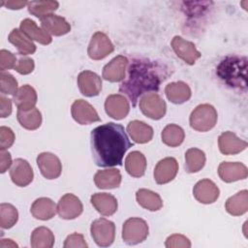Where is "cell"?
<instances>
[{"label":"cell","instance_id":"e575fe53","mask_svg":"<svg viewBox=\"0 0 248 248\" xmlns=\"http://www.w3.org/2000/svg\"><path fill=\"white\" fill-rule=\"evenodd\" d=\"M205 164L204 152L198 148H190L185 153V170L189 173L201 170Z\"/></svg>","mask_w":248,"mask_h":248},{"label":"cell","instance_id":"3957f363","mask_svg":"<svg viewBox=\"0 0 248 248\" xmlns=\"http://www.w3.org/2000/svg\"><path fill=\"white\" fill-rule=\"evenodd\" d=\"M247 59L238 56H227L217 67L218 77L233 87H246Z\"/></svg>","mask_w":248,"mask_h":248},{"label":"cell","instance_id":"9c48e42d","mask_svg":"<svg viewBox=\"0 0 248 248\" xmlns=\"http://www.w3.org/2000/svg\"><path fill=\"white\" fill-rule=\"evenodd\" d=\"M37 165L41 173L46 179H55L61 174V162L56 155L50 152H43L39 154L37 157Z\"/></svg>","mask_w":248,"mask_h":248},{"label":"cell","instance_id":"d6986e66","mask_svg":"<svg viewBox=\"0 0 248 248\" xmlns=\"http://www.w3.org/2000/svg\"><path fill=\"white\" fill-rule=\"evenodd\" d=\"M220 191L216 184L209 179H202L196 183L193 189L195 199L204 204L213 203L219 197Z\"/></svg>","mask_w":248,"mask_h":248},{"label":"cell","instance_id":"5b68a950","mask_svg":"<svg viewBox=\"0 0 248 248\" xmlns=\"http://www.w3.org/2000/svg\"><path fill=\"white\" fill-rule=\"evenodd\" d=\"M148 235V225L140 218L126 220L122 228V238L125 243L135 245L142 242Z\"/></svg>","mask_w":248,"mask_h":248},{"label":"cell","instance_id":"5bb4252c","mask_svg":"<svg viewBox=\"0 0 248 248\" xmlns=\"http://www.w3.org/2000/svg\"><path fill=\"white\" fill-rule=\"evenodd\" d=\"M128 59L125 56L118 55L111 59L103 69V78L110 82H118L125 78Z\"/></svg>","mask_w":248,"mask_h":248},{"label":"cell","instance_id":"2e32d148","mask_svg":"<svg viewBox=\"0 0 248 248\" xmlns=\"http://www.w3.org/2000/svg\"><path fill=\"white\" fill-rule=\"evenodd\" d=\"M177 171V161L172 157H167L157 163L154 170V179L158 184H166L176 176Z\"/></svg>","mask_w":248,"mask_h":248},{"label":"cell","instance_id":"277c9868","mask_svg":"<svg viewBox=\"0 0 248 248\" xmlns=\"http://www.w3.org/2000/svg\"><path fill=\"white\" fill-rule=\"evenodd\" d=\"M190 126L199 132L211 130L217 122V111L209 104L199 105L190 115Z\"/></svg>","mask_w":248,"mask_h":248},{"label":"cell","instance_id":"b9f144b4","mask_svg":"<svg viewBox=\"0 0 248 248\" xmlns=\"http://www.w3.org/2000/svg\"><path fill=\"white\" fill-rule=\"evenodd\" d=\"M15 141V134L12 129L2 126L0 128V148L6 150L13 145Z\"/></svg>","mask_w":248,"mask_h":248},{"label":"cell","instance_id":"60d3db41","mask_svg":"<svg viewBox=\"0 0 248 248\" xmlns=\"http://www.w3.org/2000/svg\"><path fill=\"white\" fill-rule=\"evenodd\" d=\"M16 57L11 51L2 49L0 51V70L4 72L5 70H9L16 67Z\"/></svg>","mask_w":248,"mask_h":248},{"label":"cell","instance_id":"52a82bcc","mask_svg":"<svg viewBox=\"0 0 248 248\" xmlns=\"http://www.w3.org/2000/svg\"><path fill=\"white\" fill-rule=\"evenodd\" d=\"M140 108L141 112L154 120L162 118L167 109L165 101L155 92L144 94L140 101Z\"/></svg>","mask_w":248,"mask_h":248},{"label":"cell","instance_id":"ba28073f","mask_svg":"<svg viewBox=\"0 0 248 248\" xmlns=\"http://www.w3.org/2000/svg\"><path fill=\"white\" fill-rule=\"evenodd\" d=\"M114 46L109 38L103 32H96L89 43L87 53L93 60H101L110 54Z\"/></svg>","mask_w":248,"mask_h":248},{"label":"cell","instance_id":"8992f818","mask_svg":"<svg viewBox=\"0 0 248 248\" xmlns=\"http://www.w3.org/2000/svg\"><path fill=\"white\" fill-rule=\"evenodd\" d=\"M91 235L94 241L102 247H107L112 244L115 236V226L113 222L105 218L95 220L90 228Z\"/></svg>","mask_w":248,"mask_h":248},{"label":"cell","instance_id":"603a6c76","mask_svg":"<svg viewBox=\"0 0 248 248\" xmlns=\"http://www.w3.org/2000/svg\"><path fill=\"white\" fill-rule=\"evenodd\" d=\"M13 101L18 109L28 110L35 108L37 103V93L35 89L28 85H22L13 96Z\"/></svg>","mask_w":248,"mask_h":248},{"label":"cell","instance_id":"f1b7e54d","mask_svg":"<svg viewBox=\"0 0 248 248\" xmlns=\"http://www.w3.org/2000/svg\"><path fill=\"white\" fill-rule=\"evenodd\" d=\"M9 42L13 44L19 54L28 55L36 51V46L20 29H13L9 35Z\"/></svg>","mask_w":248,"mask_h":248},{"label":"cell","instance_id":"484cf974","mask_svg":"<svg viewBox=\"0 0 248 248\" xmlns=\"http://www.w3.org/2000/svg\"><path fill=\"white\" fill-rule=\"evenodd\" d=\"M127 132L135 142L146 143L153 137V129L140 120H133L127 126Z\"/></svg>","mask_w":248,"mask_h":248},{"label":"cell","instance_id":"bcb514c9","mask_svg":"<svg viewBox=\"0 0 248 248\" xmlns=\"http://www.w3.org/2000/svg\"><path fill=\"white\" fill-rule=\"evenodd\" d=\"M12 158L11 154L8 151L1 150L0 152V171L4 173L11 166H12Z\"/></svg>","mask_w":248,"mask_h":248},{"label":"cell","instance_id":"30bf717a","mask_svg":"<svg viewBox=\"0 0 248 248\" xmlns=\"http://www.w3.org/2000/svg\"><path fill=\"white\" fill-rule=\"evenodd\" d=\"M83 206L80 200L74 194H65L57 203V213L62 219L71 220L79 216Z\"/></svg>","mask_w":248,"mask_h":248},{"label":"cell","instance_id":"f546056e","mask_svg":"<svg viewBox=\"0 0 248 248\" xmlns=\"http://www.w3.org/2000/svg\"><path fill=\"white\" fill-rule=\"evenodd\" d=\"M125 169L134 177H140L146 170V159L140 151H133L125 159Z\"/></svg>","mask_w":248,"mask_h":248},{"label":"cell","instance_id":"e0dca14e","mask_svg":"<svg viewBox=\"0 0 248 248\" xmlns=\"http://www.w3.org/2000/svg\"><path fill=\"white\" fill-rule=\"evenodd\" d=\"M218 174L225 182H233L245 179L248 175L247 168L239 162H223L218 167Z\"/></svg>","mask_w":248,"mask_h":248},{"label":"cell","instance_id":"9a60e30c","mask_svg":"<svg viewBox=\"0 0 248 248\" xmlns=\"http://www.w3.org/2000/svg\"><path fill=\"white\" fill-rule=\"evenodd\" d=\"M78 85L82 95L93 97L100 93L102 89V80L94 72L83 71L78 77Z\"/></svg>","mask_w":248,"mask_h":248},{"label":"cell","instance_id":"ab89813d","mask_svg":"<svg viewBox=\"0 0 248 248\" xmlns=\"http://www.w3.org/2000/svg\"><path fill=\"white\" fill-rule=\"evenodd\" d=\"M165 245L168 248H190L191 242L182 234H171L167 238Z\"/></svg>","mask_w":248,"mask_h":248},{"label":"cell","instance_id":"8d00e7d4","mask_svg":"<svg viewBox=\"0 0 248 248\" xmlns=\"http://www.w3.org/2000/svg\"><path fill=\"white\" fill-rule=\"evenodd\" d=\"M59 3L57 1H31L28 2V11L33 16L41 18L52 14L57 10Z\"/></svg>","mask_w":248,"mask_h":248},{"label":"cell","instance_id":"7bdbcfd3","mask_svg":"<svg viewBox=\"0 0 248 248\" xmlns=\"http://www.w3.org/2000/svg\"><path fill=\"white\" fill-rule=\"evenodd\" d=\"M87 246L83 235L78 232L68 235L64 242V248H86Z\"/></svg>","mask_w":248,"mask_h":248},{"label":"cell","instance_id":"7dc6e473","mask_svg":"<svg viewBox=\"0 0 248 248\" xmlns=\"http://www.w3.org/2000/svg\"><path fill=\"white\" fill-rule=\"evenodd\" d=\"M2 5H5L8 9L11 10H19L28 5L27 1H19V0H9V1H2Z\"/></svg>","mask_w":248,"mask_h":248},{"label":"cell","instance_id":"6da1fadb","mask_svg":"<svg viewBox=\"0 0 248 248\" xmlns=\"http://www.w3.org/2000/svg\"><path fill=\"white\" fill-rule=\"evenodd\" d=\"M90 139L93 160L103 168L120 166L124 154L133 145L124 127L113 122L93 129Z\"/></svg>","mask_w":248,"mask_h":248},{"label":"cell","instance_id":"d4e9b609","mask_svg":"<svg viewBox=\"0 0 248 248\" xmlns=\"http://www.w3.org/2000/svg\"><path fill=\"white\" fill-rule=\"evenodd\" d=\"M30 211L33 217L45 221L51 219L55 215L57 206L54 202L48 198H39L31 205Z\"/></svg>","mask_w":248,"mask_h":248},{"label":"cell","instance_id":"4dcf8cb0","mask_svg":"<svg viewBox=\"0 0 248 248\" xmlns=\"http://www.w3.org/2000/svg\"><path fill=\"white\" fill-rule=\"evenodd\" d=\"M226 210L233 216H239L248 210V192L242 190L229 198L226 202Z\"/></svg>","mask_w":248,"mask_h":248},{"label":"cell","instance_id":"7c38bea8","mask_svg":"<svg viewBox=\"0 0 248 248\" xmlns=\"http://www.w3.org/2000/svg\"><path fill=\"white\" fill-rule=\"evenodd\" d=\"M10 176L16 185L25 187L33 180V170L26 160L17 158L11 166Z\"/></svg>","mask_w":248,"mask_h":248},{"label":"cell","instance_id":"74e56055","mask_svg":"<svg viewBox=\"0 0 248 248\" xmlns=\"http://www.w3.org/2000/svg\"><path fill=\"white\" fill-rule=\"evenodd\" d=\"M18 219L16 208L10 203H1L0 205V226L2 229H10Z\"/></svg>","mask_w":248,"mask_h":248},{"label":"cell","instance_id":"d6a6232c","mask_svg":"<svg viewBox=\"0 0 248 248\" xmlns=\"http://www.w3.org/2000/svg\"><path fill=\"white\" fill-rule=\"evenodd\" d=\"M16 117L19 124L27 130H36L42 124V114L36 108L28 110L17 109Z\"/></svg>","mask_w":248,"mask_h":248},{"label":"cell","instance_id":"7402d4cb","mask_svg":"<svg viewBox=\"0 0 248 248\" xmlns=\"http://www.w3.org/2000/svg\"><path fill=\"white\" fill-rule=\"evenodd\" d=\"M91 203L104 216H110L117 210L116 199L108 193H96L91 197Z\"/></svg>","mask_w":248,"mask_h":248},{"label":"cell","instance_id":"f6af8a7d","mask_svg":"<svg viewBox=\"0 0 248 248\" xmlns=\"http://www.w3.org/2000/svg\"><path fill=\"white\" fill-rule=\"evenodd\" d=\"M0 114L2 118L8 117L12 113V102L10 99L3 96V94L0 96Z\"/></svg>","mask_w":248,"mask_h":248},{"label":"cell","instance_id":"d590c367","mask_svg":"<svg viewBox=\"0 0 248 248\" xmlns=\"http://www.w3.org/2000/svg\"><path fill=\"white\" fill-rule=\"evenodd\" d=\"M162 141L170 146L175 147L180 145L185 138L183 129L176 124H169L162 131Z\"/></svg>","mask_w":248,"mask_h":248},{"label":"cell","instance_id":"8fae6325","mask_svg":"<svg viewBox=\"0 0 248 248\" xmlns=\"http://www.w3.org/2000/svg\"><path fill=\"white\" fill-rule=\"evenodd\" d=\"M73 118L81 125H88L100 120L96 109L84 100H76L71 108Z\"/></svg>","mask_w":248,"mask_h":248},{"label":"cell","instance_id":"7a4b0ae2","mask_svg":"<svg viewBox=\"0 0 248 248\" xmlns=\"http://www.w3.org/2000/svg\"><path fill=\"white\" fill-rule=\"evenodd\" d=\"M170 75L169 68L145 58L134 59L128 68V78L120 84L119 91L132 102L133 107L140 96L150 91H158L160 84Z\"/></svg>","mask_w":248,"mask_h":248},{"label":"cell","instance_id":"cb8c5ba5","mask_svg":"<svg viewBox=\"0 0 248 248\" xmlns=\"http://www.w3.org/2000/svg\"><path fill=\"white\" fill-rule=\"evenodd\" d=\"M94 182L100 189L117 188L121 183V173L117 169L98 170L94 176Z\"/></svg>","mask_w":248,"mask_h":248},{"label":"cell","instance_id":"4316f807","mask_svg":"<svg viewBox=\"0 0 248 248\" xmlns=\"http://www.w3.org/2000/svg\"><path fill=\"white\" fill-rule=\"evenodd\" d=\"M167 98L173 104H182L187 102L191 97V89L183 81L169 83L165 88Z\"/></svg>","mask_w":248,"mask_h":248},{"label":"cell","instance_id":"ee69618b","mask_svg":"<svg viewBox=\"0 0 248 248\" xmlns=\"http://www.w3.org/2000/svg\"><path fill=\"white\" fill-rule=\"evenodd\" d=\"M34 60L29 57H21L17 60L15 70L21 75H28L34 70Z\"/></svg>","mask_w":248,"mask_h":248},{"label":"cell","instance_id":"c3c4849f","mask_svg":"<svg viewBox=\"0 0 248 248\" xmlns=\"http://www.w3.org/2000/svg\"><path fill=\"white\" fill-rule=\"evenodd\" d=\"M16 248L18 247L16 242L12 239H1L0 241V248Z\"/></svg>","mask_w":248,"mask_h":248},{"label":"cell","instance_id":"ffe728a7","mask_svg":"<svg viewBox=\"0 0 248 248\" xmlns=\"http://www.w3.org/2000/svg\"><path fill=\"white\" fill-rule=\"evenodd\" d=\"M218 145L221 153L225 155H233L243 151L247 147V142L237 138L234 133L227 131L220 135Z\"/></svg>","mask_w":248,"mask_h":248},{"label":"cell","instance_id":"44dd1931","mask_svg":"<svg viewBox=\"0 0 248 248\" xmlns=\"http://www.w3.org/2000/svg\"><path fill=\"white\" fill-rule=\"evenodd\" d=\"M42 28L47 33L54 36H62L70 32L71 26L67 20L57 15H47L40 18Z\"/></svg>","mask_w":248,"mask_h":248},{"label":"cell","instance_id":"f35d334b","mask_svg":"<svg viewBox=\"0 0 248 248\" xmlns=\"http://www.w3.org/2000/svg\"><path fill=\"white\" fill-rule=\"evenodd\" d=\"M0 82V90L2 94L14 95L17 91V81L10 73L1 72Z\"/></svg>","mask_w":248,"mask_h":248},{"label":"cell","instance_id":"4fadbf2b","mask_svg":"<svg viewBox=\"0 0 248 248\" xmlns=\"http://www.w3.org/2000/svg\"><path fill=\"white\" fill-rule=\"evenodd\" d=\"M171 47L175 54L189 65L194 64L196 60L201 57V53L196 48L195 45L179 36L173 37L171 41Z\"/></svg>","mask_w":248,"mask_h":248},{"label":"cell","instance_id":"ac0fdd59","mask_svg":"<svg viewBox=\"0 0 248 248\" xmlns=\"http://www.w3.org/2000/svg\"><path fill=\"white\" fill-rule=\"evenodd\" d=\"M105 109L108 116L116 120H121L128 115L130 105L123 95L113 94L106 99Z\"/></svg>","mask_w":248,"mask_h":248},{"label":"cell","instance_id":"1f68e13d","mask_svg":"<svg viewBox=\"0 0 248 248\" xmlns=\"http://www.w3.org/2000/svg\"><path fill=\"white\" fill-rule=\"evenodd\" d=\"M136 199L138 203L150 211H157L163 206V201L161 197L148 189H140L136 193Z\"/></svg>","mask_w":248,"mask_h":248},{"label":"cell","instance_id":"83f0119b","mask_svg":"<svg viewBox=\"0 0 248 248\" xmlns=\"http://www.w3.org/2000/svg\"><path fill=\"white\" fill-rule=\"evenodd\" d=\"M20 30L31 40H34L42 45H48L52 39L44 29L37 26L36 22L30 18H25L20 22Z\"/></svg>","mask_w":248,"mask_h":248},{"label":"cell","instance_id":"836d02e7","mask_svg":"<svg viewBox=\"0 0 248 248\" xmlns=\"http://www.w3.org/2000/svg\"><path fill=\"white\" fill-rule=\"evenodd\" d=\"M30 243L33 248H51L54 244V235L49 229L39 227L32 232Z\"/></svg>","mask_w":248,"mask_h":248}]
</instances>
